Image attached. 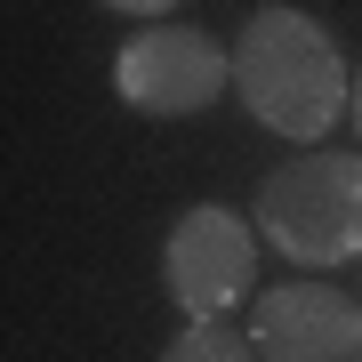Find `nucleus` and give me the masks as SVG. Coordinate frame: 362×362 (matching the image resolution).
I'll use <instances>...</instances> for the list:
<instances>
[{
    "mask_svg": "<svg viewBox=\"0 0 362 362\" xmlns=\"http://www.w3.org/2000/svg\"><path fill=\"white\" fill-rule=\"evenodd\" d=\"M346 89H354V73L338 57V40L290 0H266L242 25V40H233V97L274 137L306 145V137L338 129L346 121Z\"/></svg>",
    "mask_w": 362,
    "mask_h": 362,
    "instance_id": "obj_1",
    "label": "nucleus"
},
{
    "mask_svg": "<svg viewBox=\"0 0 362 362\" xmlns=\"http://www.w3.org/2000/svg\"><path fill=\"white\" fill-rule=\"evenodd\" d=\"M258 233L298 266L362 258V153H298L258 185Z\"/></svg>",
    "mask_w": 362,
    "mask_h": 362,
    "instance_id": "obj_2",
    "label": "nucleus"
},
{
    "mask_svg": "<svg viewBox=\"0 0 362 362\" xmlns=\"http://www.w3.org/2000/svg\"><path fill=\"white\" fill-rule=\"evenodd\" d=\"M113 89L129 113H153V121H185L202 105H218L233 89V49H218L202 25H137L129 40L113 49Z\"/></svg>",
    "mask_w": 362,
    "mask_h": 362,
    "instance_id": "obj_3",
    "label": "nucleus"
},
{
    "mask_svg": "<svg viewBox=\"0 0 362 362\" xmlns=\"http://www.w3.org/2000/svg\"><path fill=\"white\" fill-rule=\"evenodd\" d=\"M161 282L177 298L185 322H209V314H233L258 282V242L233 218L226 202H194L161 242Z\"/></svg>",
    "mask_w": 362,
    "mask_h": 362,
    "instance_id": "obj_4",
    "label": "nucleus"
},
{
    "mask_svg": "<svg viewBox=\"0 0 362 362\" xmlns=\"http://www.w3.org/2000/svg\"><path fill=\"white\" fill-rule=\"evenodd\" d=\"M258 362H362V298L330 282H274L250 306Z\"/></svg>",
    "mask_w": 362,
    "mask_h": 362,
    "instance_id": "obj_5",
    "label": "nucleus"
},
{
    "mask_svg": "<svg viewBox=\"0 0 362 362\" xmlns=\"http://www.w3.org/2000/svg\"><path fill=\"white\" fill-rule=\"evenodd\" d=\"M161 362H258V346H250V330H233L226 314H209V322H185L169 338Z\"/></svg>",
    "mask_w": 362,
    "mask_h": 362,
    "instance_id": "obj_6",
    "label": "nucleus"
},
{
    "mask_svg": "<svg viewBox=\"0 0 362 362\" xmlns=\"http://www.w3.org/2000/svg\"><path fill=\"white\" fill-rule=\"evenodd\" d=\"M105 8H121V16H169L177 0H105Z\"/></svg>",
    "mask_w": 362,
    "mask_h": 362,
    "instance_id": "obj_7",
    "label": "nucleus"
},
{
    "mask_svg": "<svg viewBox=\"0 0 362 362\" xmlns=\"http://www.w3.org/2000/svg\"><path fill=\"white\" fill-rule=\"evenodd\" d=\"M346 121L362 129V73H354V89H346Z\"/></svg>",
    "mask_w": 362,
    "mask_h": 362,
    "instance_id": "obj_8",
    "label": "nucleus"
}]
</instances>
